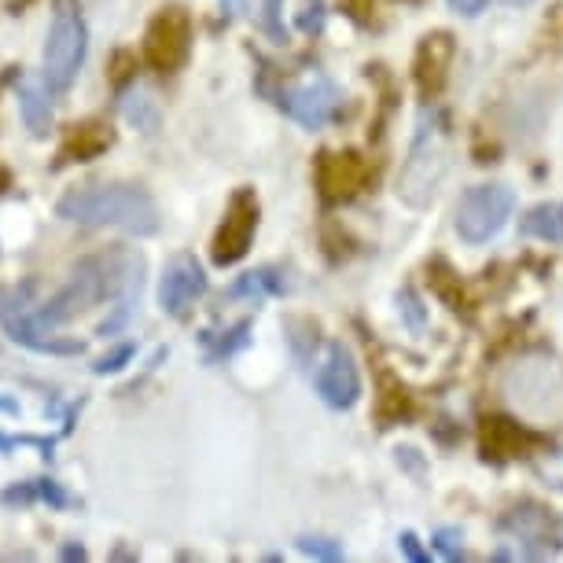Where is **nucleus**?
Here are the masks:
<instances>
[{
	"label": "nucleus",
	"mask_w": 563,
	"mask_h": 563,
	"mask_svg": "<svg viewBox=\"0 0 563 563\" xmlns=\"http://www.w3.org/2000/svg\"><path fill=\"white\" fill-rule=\"evenodd\" d=\"M59 560H67V563H74V560H89V552H85V545H78V541H70V545H63L59 549Z\"/></svg>",
	"instance_id": "36"
},
{
	"label": "nucleus",
	"mask_w": 563,
	"mask_h": 563,
	"mask_svg": "<svg viewBox=\"0 0 563 563\" xmlns=\"http://www.w3.org/2000/svg\"><path fill=\"white\" fill-rule=\"evenodd\" d=\"M317 395L332 409H354L361 398V372L346 343H328L324 365L317 368Z\"/></svg>",
	"instance_id": "12"
},
{
	"label": "nucleus",
	"mask_w": 563,
	"mask_h": 563,
	"mask_svg": "<svg viewBox=\"0 0 563 563\" xmlns=\"http://www.w3.org/2000/svg\"><path fill=\"white\" fill-rule=\"evenodd\" d=\"M398 545H401V556L412 560V563H428V552L420 549V538L412 534V530H406V534L398 538Z\"/></svg>",
	"instance_id": "34"
},
{
	"label": "nucleus",
	"mask_w": 563,
	"mask_h": 563,
	"mask_svg": "<svg viewBox=\"0 0 563 563\" xmlns=\"http://www.w3.org/2000/svg\"><path fill=\"white\" fill-rule=\"evenodd\" d=\"M445 169H450V136H445L442 114L434 108H423L420 122H417V136H412V147H409V158L398 174V199L412 210L431 207Z\"/></svg>",
	"instance_id": "4"
},
{
	"label": "nucleus",
	"mask_w": 563,
	"mask_h": 563,
	"mask_svg": "<svg viewBox=\"0 0 563 563\" xmlns=\"http://www.w3.org/2000/svg\"><path fill=\"white\" fill-rule=\"evenodd\" d=\"M516 210V192L508 185H475L456 207V232L464 243H490L508 225Z\"/></svg>",
	"instance_id": "7"
},
{
	"label": "nucleus",
	"mask_w": 563,
	"mask_h": 563,
	"mask_svg": "<svg viewBox=\"0 0 563 563\" xmlns=\"http://www.w3.org/2000/svg\"><path fill=\"white\" fill-rule=\"evenodd\" d=\"M89 56V26H85L78 0H56L52 4V26L45 41V89L52 97L70 92Z\"/></svg>",
	"instance_id": "5"
},
{
	"label": "nucleus",
	"mask_w": 563,
	"mask_h": 563,
	"mask_svg": "<svg viewBox=\"0 0 563 563\" xmlns=\"http://www.w3.org/2000/svg\"><path fill=\"white\" fill-rule=\"evenodd\" d=\"M497 390L527 428H563V361L519 354L501 368Z\"/></svg>",
	"instance_id": "3"
},
{
	"label": "nucleus",
	"mask_w": 563,
	"mask_h": 563,
	"mask_svg": "<svg viewBox=\"0 0 563 563\" xmlns=\"http://www.w3.org/2000/svg\"><path fill=\"white\" fill-rule=\"evenodd\" d=\"M15 97H19V111H23L26 130L34 136H48V130H52V100L48 97L52 92H45L34 81H23L15 89Z\"/></svg>",
	"instance_id": "18"
},
{
	"label": "nucleus",
	"mask_w": 563,
	"mask_h": 563,
	"mask_svg": "<svg viewBox=\"0 0 563 563\" xmlns=\"http://www.w3.org/2000/svg\"><path fill=\"white\" fill-rule=\"evenodd\" d=\"M324 26V4L321 0H306V12L299 15V30L302 34H321Z\"/></svg>",
	"instance_id": "32"
},
{
	"label": "nucleus",
	"mask_w": 563,
	"mask_h": 563,
	"mask_svg": "<svg viewBox=\"0 0 563 563\" xmlns=\"http://www.w3.org/2000/svg\"><path fill=\"white\" fill-rule=\"evenodd\" d=\"M505 4H512V8H516V4H534V0H505Z\"/></svg>",
	"instance_id": "39"
},
{
	"label": "nucleus",
	"mask_w": 563,
	"mask_h": 563,
	"mask_svg": "<svg viewBox=\"0 0 563 563\" xmlns=\"http://www.w3.org/2000/svg\"><path fill=\"white\" fill-rule=\"evenodd\" d=\"M431 545L439 549L445 560H464V538H461V530H453V527L434 530Z\"/></svg>",
	"instance_id": "28"
},
{
	"label": "nucleus",
	"mask_w": 563,
	"mask_h": 563,
	"mask_svg": "<svg viewBox=\"0 0 563 563\" xmlns=\"http://www.w3.org/2000/svg\"><path fill=\"white\" fill-rule=\"evenodd\" d=\"M284 0H262V30L269 34V41L276 45H288V26H284Z\"/></svg>",
	"instance_id": "25"
},
{
	"label": "nucleus",
	"mask_w": 563,
	"mask_h": 563,
	"mask_svg": "<svg viewBox=\"0 0 563 563\" xmlns=\"http://www.w3.org/2000/svg\"><path fill=\"white\" fill-rule=\"evenodd\" d=\"M453 37L450 34H428L417 48V85L423 97H439L450 78V63H453Z\"/></svg>",
	"instance_id": "16"
},
{
	"label": "nucleus",
	"mask_w": 563,
	"mask_h": 563,
	"mask_svg": "<svg viewBox=\"0 0 563 563\" xmlns=\"http://www.w3.org/2000/svg\"><path fill=\"white\" fill-rule=\"evenodd\" d=\"M276 103H280L302 130H324V125L335 119L339 103H343V89H339L332 78H324V74H313L310 81L276 92Z\"/></svg>",
	"instance_id": "10"
},
{
	"label": "nucleus",
	"mask_w": 563,
	"mask_h": 563,
	"mask_svg": "<svg viewBox=\"0 0 563 563\" xmlns=\"http://www.w3.org/2000/svg\"><path fill=\"white\" fill-rule=\"evenodd\" d=\"M12 445H37L41 456H52V450H56V442L37 439V434H0V450H12Z\"/></svg>",
	"instance_id": "31"
},
{
	"label": "nucleus",
	"mask_w": 563,
	"mask_h": 563,
	"mask_svg": "<svg viewBox=\"0 0 563 563\" xmlns=\"http://www.w3.org/2000/svg\"><path fill=\"white\" fill-rule=\"evenodd\" d=\"M114 144V130L100 119H85L74 122L67 133H63V144L56 152V166H70V163H92L100 158L108 147Z\"/></svg>",
	"instance_id": "15"
},
{
	"label": "nucleus",
	"mask_w": 563,
	"mask_h": 563,
	"mask_svg": "<svg viewBox=\"0 0 563 563\" xmlns=\"http://www.w3.org/2000/svg\"><path fill=\"white\" fill-rule=\"evenodd\" d=\"M247 332H251V321H240L236 328H229V332H207L203 335V346H207V361H221V357H232L236 350L247 346Z\"/></svg>",
	"instance_id": "23"
},
{
	"label": "nucleus",
	"mask_w": 563,
	"mask_h": 563,
	"mask_svg": "<svg viewBox=\"0 0 563 563\" xmlns=\"http://www.w3.org/2000/svg\"><path fill=\"white\" fill-rule=\"evenodd\" d=\"M445 4H450L453 12H461V15H479L486 8V0H445Z\"/></svg>",
	"instance_id": "35"
},
{
	"label": "nucleus",
	"mask_w": 563,
	"mask_h": 563,
	"mask_svg": "<svg viewBox=\"0 0 563 563\" xmlns=\"http://www.w3.org/2000/svg\"><path fill=\"white\" fill-rule=\"evenodd\" d=\"M288 343L295 350V361L302 368L313 365V354H317V324L306 321V317H291L288 321Z\"/></svg>",
	"instance_id": "24"
},
{
	"label": "nucleus",
	"mask_w": 563,
	"mask_h": 563,
	"mask_svg": "<svg viewBox=\"0 0 563 563\" xmlns=\"http://www.w3.org/2000/svg\"><path fill=\"white\" fill-rule=\"evenodd\" d=\"M8 188H12V169H8V166H0V196H4Z\"/></svg>",
	"instance_id": "38"
},
{
	"label": "nucleus",
	"mask_w": 563,
	"mask_h": 563,
	"mask_svg": "<svg viewBox=\"0 0 563 563\" xmlns=\"http://www.w3.org/2000/svg\"><path fill=\"white\" fill-rule=\"evenodd\" d=\"M299 552H306V556H313V560H343V541L306 534L299 538Z\"/></svg>",
	"instance_id": "26"
},
{
	"label": "nucleus",
	"mask_w": 563,
	"mask_h": 563,
	"mask_svg": "<svg viewBox=\"0 0 563 563\" xmlns=\"http://www.w3.org/2000/svg\"><path fill=\"white\" fill-rule=\"evenodd\" d=\"M207 295V273L192 254H174L158 280V306L169 317H185Z\"/></svg>",
	"instance_id": "11"
},
{
	"label": "nucleus",
	"mask_w": 563,
	"mask_h": 563,
	"mask_svg": "<svg viewBox=\"0 0 563 563\" xmlns=\"http://www.w3.org/2000/svg\"><path fill=\"white\" fill-rule=\"evenodd\" d=\"M192 52V19L180 4H169L144 30V63L158 74H174L185 67Z\"/></svg>",
	"instance_id": "8"
},
{
	"label": "nucleus",
	"mask_w": 563,
	"mask_h": 563,
	"mask_svg": "<svg viewBox=\"0 0 563 563\" xmlns=\"http://www.w3.org/2000/svg\"><path fill=\"white\" fill-rule=\"evenodd\" d=\"M538 439L523 428H516V423H508L501 417H486L483 420V450L486 456H523V450H530Z\"/></svg>",
	"instance_id": "17"
},
{
	"label": "nucleus",
	"mask_w": 563,
	"mask_h": 563,
	"mask_svg": "<svg viewBox=\"0 0 563 563\" xmlns=\"http://www.w3.org/2000/svg\"><path fill=\"white\" fill-rule=\"evenodd\" d=\"M368 180V163L357 152H324L321 163H317V185L328 203H339V199H350L365 188Z\"/></svg>",
	"instance_id": "13"
},
{
	"label": "nucleus",
	"mask_w": 563,
	"mask_h": 563,
	"mask_svg": "<svg viewBox=\"0 0 563 563\" xmlns=\"http://www.w3.org/2000/svg\"><path fill=\"white\" fill-rule=\"evenodd\" d=\"M133 357H136V346L122 343V346H114L111 354H103L97 365H92V372H97V376H114V372H122Z\"/></svg>",
	"instance_id": "27"
},
{
	"label": "nucleus",
	"mask_w": 563,
	"mask_h": 563,
	"mask_svg": "<svg viewBox=\"0 0 563 563\" xmlns=\"http://www.w3.org/2000/svg\"><path fill=\"white\" fill-rule=\"evenodd\" d=\"M34 291L37 284L26 280V284H4L0 288V328L12 343L34 350V354H56V357H78L85 354V343L78 339H56V335H45L41 328L34 324Z\"/></svg>",
	"instance_id": "6"
},
{
	"label": "nucleus",
	"mask_w": 563,
	"mask_h": 563,
	"mask_svg": "<svg viewBox=\"0 0 563 563\" xmlns=\"http://www.w3.org/2000/svg\"><path fill=\"white\" fill-rule=\"evenodd\" d=\"M398 306H401V317H406V324L412 332H423V324H428V317H423V306L417 299V291L412 288H401L398 291Z\"/></svg>",
	"instance_id": "29"
},
{
	"label": "nucleus",
	"mask_w": 563,
	"mask_h": 563,
	"mask_svg": "<svg viewBox=\"0 0 563 563\" xmlns=\"http://www.w3.org/2000/svg\"><path fill=\"white\" fill-rule=\"evenodd\" d=\"M501 530L512 534L516 541H523L527 556H545L549 549L560 545V530L556 519H552L541 505H519L501 519Z\"/></svg>",
	"instance_id": "14"
},
{
	"label": "nucleus",
	"mask_w": 563,
	"mask_h": 563,
	"mask_svg": "<svg viewBox=\"0 0 563 563\" xmlns=\"http://www.w3.org/2000/svg\"><path fill=\"white\" fill-rule=\"evenodd\" d=\"M0 412H4V417H19V401L8 398V395H0Z\"/></svg>",
	"instance_id": "37"
},
{
	"label": "nucleus",
	"mask_w": 563,
	"mask_h": 563,
	"mask_svg": "<svg viewBox=\"0 0 563 563\" xmlns=\"http://www.w3.org/2000/svg\"><path fill=\"white\" fill-rule=\"evenodd\" d=\"M288 291V280H284L280 269L273 265H262V269L243 273L236 284L229 288V299H265V295H284Z\"/></svg>",
	"instance_id": "19"
},
{
	"label": "nucleus",
	"mask_w": 563,
	"mask_h": 563,
	"mask_svg": "<svg viewBox=\"0 0 563 563\" xmlns=\"http://www.w3.org/2000/svg\"><path fill=\"white\" fill-rule=\"evenodd\" d=\"M37 494H41V501H45L48 508H67L70 505L67 490H63L56 479H37Z\"/></svg>",
	"instance_id": "33"
},
{
	"label": "nucleus",
	"mask_w": 563,
	"mask_h": 563,
	"mask_svg": "<svg viewBox=\"0 0 563 563\" xmlns=\"http://www.w3.org/2000/svg\"><path fill=\"white\" fill-rule=\"evenodd\" d=\"M144 288V258L130 247H111L103 254H89L74 265L70 280L52 295L48 302H41L34 313V324L41 332L74 321L81 310L97 306L103 299H141Z\"/></svg>",
	"instance_id": "1"
},
{
	"label": "nucleus",
	"mask_w": 563,
	"mask_h": 563,
	"mask_svg": "<svg viewBox=\"0 0 563 563\" xmlns=\"http://www.w3.org/2000/svg\"><path fill=\"white\" fill-rule=\"evenodd\" d=\"M34 501H41L37 483H15V486H8V490H0V505H8V508H30Z\"/></svg>",
	"instance_id": "30"
},
{
	"label": "nucleus",
	"mask_w": 563,
	"mask_h": 563,
	"mask_svg": "<svg viewBox=\"0 0 563 563\" xmlns=\"http://www.w3.org/2000/svg\"><path fill=\"white\" fill-rule=\"evenodd\" d=\"M56 218L85 229H122L130 236H155L163 229L158 203L141 185H85L59 196Z\"/></svg>",
	"instance_id": "2"
},
{
	"label": "nucleus",
	"mask_w": 563,
	"mask_h": 563,
	"mask_svg": "<svg viewBox=\"0 0 563 563\" xmlns=\"http://www.w3.org/2000/svg\"><path fill=\"white\" fill-rule=\"evenodd\" d=\"M409 406H412V401H409V390L401 387V379L387 376V372H384V379H379V398H376V412H379V420H384V428L406 417Z\"/></svg>",
	"instance_id": "22"
},
{
	"label": "nucleus",
	"mask_w": 563,
	"mask_h": 563,
	"mask_svg": "<svg viewBox=\"0 0 563 563\" xmlns=\"http://www.w3.org/2000/svg\"><path fill=\"white\" fill-rule=\"evenodd\" d=\"M258 232V196L251 188H236L225 207V218L214 232V243H210V258L214 265H236L247 258L251 251V240Z\"/></svg>",
	"instance_id": "9"
},
{
	"label": "nucleus",
	"mask_w": 563,
	"mask_h": 563,
	"mask_svg": "<svg viewBox=\"0 0 563 563\" xmlns=\"http://www.w3.org/2000/svg\"><path fill=\"white\" fill-rule=\"evenodd\" d=\"M519 232L530 240L563 243V203H541L534 210H527L523 221H519Z\"/></svg>",
	"instance_id": "20"
},
{
	"label": "nucleus",
	"mask_w": 563,
	"mask_h": 563,
	"mask_svg": "<svg viewBox=\"0 0 563 563\" xmlns=\"http://www.w3.org/2000/svg\"><path fill=\"white\" fill-rule=\"evenodd\" d=\"M122 114H125V122L130 125H136V130H144V133H155L158 130V119H163V114H158V103H155V97L147 89H130L122 97Z\"/></svg>",
	"instance_id": "21"
}]
</instances>
